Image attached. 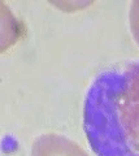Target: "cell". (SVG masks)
<instances>
[{
	"label": "cell",
	"mask_w": 139,
	"mask_h": 156,
	"mask_svg": "<svg viewBox=\"0 0 139 156\" xmlns=\"http://www.w3.org/2000/svg\"><path fill=\"white\" fill-rule=\"evenodd\" d=\"M83 130L96 156H139V61L95 78L83 104Z\"/></svg>",
	"instance_id": "6da1fadb"
},
{
	"label": "cell",
	"mask_w": 139,
	"mask_h": 156,
	"mask_svg": "<svg viewBox=\"0 0 139 156\" xmlns=\"http://www.w3.org/2000/svg\"><path fill=\"white\" fill-rule=\"evenodd\" d=\"M30 156H89L73 140L60 134H43L34 140Z\"/></svg>",
	"instance_id": "7a4b0ae2"
},
{
	"label": "cell",
	"mask_w": 139,
	"mask_h": 156,
	"mask_svg": "<svg viewBox=\"0 0 139 156\" xmlns=\"http://www.w3.org/2000/svg\"><path fill=\"white\" fill-rule=\"evenodd\" d=\"M129 22H130V30L134 41L139 44V0L131 3L130 12H129Z\"/></svg>",
	"instance_id": "3957f363"
}]
</instances>
